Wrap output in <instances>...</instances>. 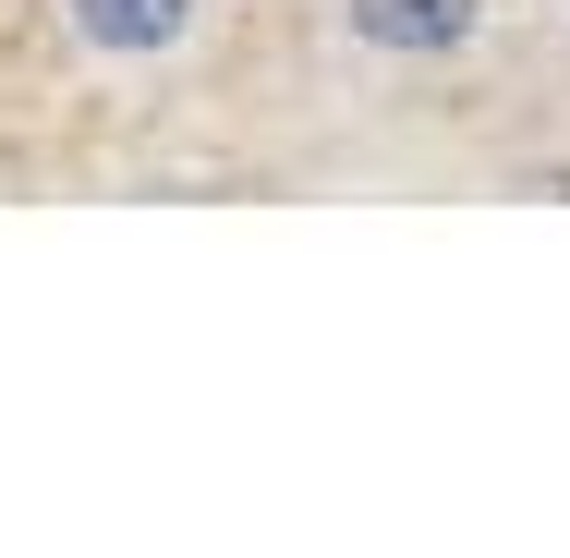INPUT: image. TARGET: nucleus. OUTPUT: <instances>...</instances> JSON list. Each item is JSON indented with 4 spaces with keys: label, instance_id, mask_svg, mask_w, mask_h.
Instances as JSON below:
<instances>
[{
    "label": "nucleus",
    "instance_id": "f257e3e1",
    "mask_svg": "<svg viewBox=\"0 0 570 558\" xmlns=\"http://www.w3.org/2000/svg\"><path fill=\"white\" fill-rule=\"evenodd\" d=\"M485 25V0H352V37L364 49H401V61H438Z\"/></svg>",
    "mask_w": 570,
    "mask_h": 558
},
{
    "label": "nucleus",
    "instance_id": "f03ea898",
    "mask_svg": "<svg viewBox=\"0 0 570 558\" xmlns=\"http://www.w3.org/2000/svg\"><path fill=\"white\" fill-rule=\"evenodd\" d=\"M61 12H73L86 49H121V61H158V49H183V25H195V0H61Z\"/></svg>",
    "mask_w": 570,
    "mask_h": 558
}]
</instances>
